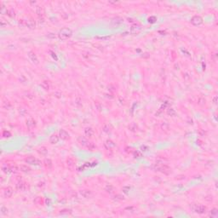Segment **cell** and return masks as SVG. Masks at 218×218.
<instances>
[{
  "mask_svg": "<svg viewBox=\"0 0 218 218\" xmlns=\"http://www.w3.org/2000/svg\"><path fill=\"white\" fill-rule=\"evenodd\" d=\"M198 135H199L200 137H205L206 136V132L205 131V129H199L198 130Z\"/></svg>",
  "mask_w": 218,
  "mask_h": 218,
  "instance_id": "obj_41",
  "label": "cell"
},
{
  "mask_svg": "<svg viewBox=\"0 0 218 218\" xmlns=\"http://www.w3.org/2000/svg\"><path fill=\"white\" fill-rule=\"evenodd\" d=\"M18 112H19V113L21 116H25V115L27 113V110L25 107H20L19 109H18Z\"/></svg>",
  "mask_w": 218,
  "mask_h": 218,
  "instance_id": "obj_38",
  "label": "cell"
},
{
  "mask_svg": "<svg viewBox=\"0 0 218 218\" xmlns=\"http://www.w3.org/2000/svg\"><path fill=\"white\" fill-rule=\"evenodd\" d=\"M26 27L30 29H33V28L36 27V21L32 19H29L27 21V24H26Z\"/></svg>",
  "mask_w": 218,
  "mask_h": 218,
  "instance_id": "obj_17",
  "label": "cell"
},
{
  "mask_svg": "<svg viewBox=\"0 0 218 218\" xmlns=\"http://www.w3.org/2000/svg\"><path fill=\"white\" fill-rule=\"evenodd\" d=\"M104 146H105V147H106L107 149L109 150V149L114 148L115 147H116V143L112 140H107L106 142H105V143H104Z\"/></svg>",
  "mask_w": 218,
  "mask_h": 218,
  "instance_id": "obj_14",
  "label": "cell"
},
{
  "mask_svg": "<svg viewBox=\"0 0 218 218\" xmlns=\"http://www.w3.org/2000/svg\"><path fill=\"white\" fill-rule=\"evenodd\" d=\"M25 162L27 164H28V165H36V166H38V165H41V161L39 160V159H36V158H34V157L32 156H29L27 157V158H26L25 159Z\"/></svg>",
  "mask_w": 218,
  "mask_h": 218,
  "instance_id": "obj_4",
  "label": "cell"
},
{
  "mask_svg": "<svg viewBox=\"0 0 218 218\" xmlns=\"http://www.w3.org/2000/svg\"><path fill=\"white\" fill-rule=\"evenodd\" d=\"M95 107L97 108L98 110H101V108H102V106H101V104H100V102H95Z\"/></svg>",
  "mask_w": 218,
  "mask_h": 218,
  "instance_id": "obj_53",
  "label": "cell"
},
{
  "mask_svg": "<svg viewBox=\"0 0 218 218\" xmlns=\"http://www.w3.org/2000/svg\"><path fill=\"white\" fill-rule=\"evenodd\" d=\"M202 23H203V18L201 16H199V15H194L191 19V24L195 26V27L200 26Z\"/></svg>",
  "mask_w": 218,
  "mask_h": 218,
  "instance_id": "obj_6",
  "label": "cell"
},
{
  "mask_svg": "<svg viewBox=\"0 0 218 218\" xmlns=\"http://www.w3.org/2000/svg\"><path fill=\"white\" fill-rule=\"evenodd\" d=\"M122 190H123V192H124L125 193L128 194V193H129V191L130 190V187H129V186H125V187H124Z\"/></svg>",
  "mask_w": 218,
  "mask_h": 218,
  "instance_id": "obj_46",
  "label": "cell"
},
{
  "mask_svg": "<svg viewBox=\"0 0 218 218\" xmlns=\"http://www.w3.org/2000/svg\"><path fill=\"white\" fill-rule=\"evenodd\" d=\"M72 35V31L68 27H64L61 29L58 32V38L62 40H66L67 38H71Z\"/></svg>",
  "mask_w": 218,
  "mask_h": 218,
  "instance_id": "obj_2",
  "label": "cell"
},
{
  "mask_svg": "<svg viewBox=\"0 0 218 218\" xmlns=\"http://www.w3.org/2000/svg\"><path fill=\"white\" fill-rule=\"evenodd\" d=\"M7 213H8V209H7L5 206L3 205L2 207H1V214L2 215H7Z\"/></svg>",
  "mask_w": 218,
  "mask_h": 218,
  "instance_id": "obj_44",
  "label": "cell"
},
{
  "mask_svg": "<svg viewBox=\"0 0 218 218\" xmlns=\"http://www.w3.org/2000/svg\"><path fill=\"white\" fill-rule=\"evenodd\" d=\"M167 113L169 115H170V116H174V115H176V112H175V110H174L173 108H169L167 110Z\"/></svg>",
  "mask_w": 218,
  "mask_h": 218,
  "instance_id": "obj_45",
  "label": "cell"
},
{
  "mask_svg": "<svg viewBox=\"0 0 218 218\" xmlns=\"http://www.w3.org/2000/svg\"><path fill=\"white\" fill-rule=\"evenodd\" d=\"M19 169L21 171L24 172V173H30L31 172V168L29 167V166H27V165H21L19 166Z\"/></svg>",
  "mask_w": 218,
  "mask_h": 218,
  "instance_id": "obj_19",
  "label": "cell"
},
{
  "mask_svg": "<svg viewBox=\"0 0 218 218\" xmlns=\"http://www.w3.org/2000/svg\"><path fill=\"white\" fill-rule=\"evenodd\" d=\"M86 148L88 149V150H89V151H94V150H95L96 146H95V144L94 143V142H89V143H88V145H87Z\"/></svg>",
  "mask_w": 218,
  "mask_h": 218,
  "instance_id": "obj_30",
  "label": "cell"
},
{
  "mask_svg": "<svg viewBox=\"0 0 218 218\" xmlns=\"http://www.w3.org/2000/svg\"><path fill=\"white\" fill-rule=\"evenodd\" d=\"M15 187L18 191H21V192H25L29 188V186H28V183H27L26 182L23 181H19L17 182L16 185H15Z\"/></svg>",
  "mask_w": 218,
  "mask_h": 218,
  "instance_id": "obj_5",
  "label": "cell"
},
{
  "mask_svg": "<svg viewBox=\"0 0 218 218\" xmlns=\"http://www.w3.org/2000/svg\"><path fill=\"white\" fill-rule=\"evenodd\" d=\"M18 23H19V26H21V27H26L27 21H25V20H20Z\"/></svg>",
  "mask_w": 218,
  "mask_h": 218,
  "instance_id": "obj_50",
  "label": "cell"
},
{
  "mask_svg": "<svg viewBox=\"0 0 218 218\" xmlns=\"http://www.w3.org/2000/svg\"><path fill=\"white\" fill-rule=\"evenodd\" d=\"M111 22H112L113 25H119V24L123 23L124 22V19L123 18H121V17H115V18H113V19H112V21H111Z\"/></svg>",
  "mask_w": 218,
  "mask_h": 218,
  "instance_id": "obj_22",
  "label": "cell"
},
{
  "mask_svg": "<svg viewBox=\"0 0 218 218\" xmlns=\"http://www.w3.org/2000/svg\"><path fill=\"white\" fill-rule=\"evenodd\" d=\"M59 136L61 139H62V140H64V141H67L70 138V135H69L68 132L66 131L65 129H60Z\"/></svg>",
  "mask_w": 218,
  "mask_h": 218,
  "instance_id": "obj_10",
  "label": "cell"
},
{
  "mask_svg": "<svg viewBox=\"0 0 218 218\" xmlns=\"http://www.w3.org/2000/svg\"><path fill=\"white\" fill-rule=\"evenodd\" d=\"M38 152L39 154L44 156V155H46L47 153H48V149H47L45 147H40L38 149Z\"/></svg>",
  "mask_w": 218,
  "mask_h": 218,
  "instance_id": "obj_27",
  "label": "cell"
},
{
  "mask_svg": "<svg viewBox=\"0 0 218 218\" xmlns=\"http://www.w3.org/2000/svg\"><path fill=\"white\" fill-rule=\"evenodd\" d=\"M78 142L80 146L84 147H86L88 143H89V141H88V139H87L86 137H85V136H79V137L78 138Z\"/></svg>",
  "mask_w": 218,
  "mask_h": 218,
  "instance_id": "obj_12",
  "label": "cell"
},
{
  "mask_svg": "<svg viewBox=\"0 0 218 218\" xmlns=\"http://www.w3.org/2000/svg\"><path fill=\"white\" fill-rule=\"evenodd\" d=\"M43 164H44V165L45 168H47V169H51L52 166H53V163H52L50 159H44V161H43Z\"/></svg>",
  "mask_w": 218,
  "mask_h": 218,
  "instance_id": "obj_18",
  "label": "cell"
},
{
  "mask_svg": "<svg viewBox=\"0 0 218 218\" xmlns=\"http://www.w3.org/2000/svg\"><path fill=\"white\" fill-rule=\"evenodd\" d=\"M206 103V100L205 97H203V96H199V99H198V104H199V106H205Z\"/></svg>",
  "mask_w": 218,
  "mask_h": 218,
  "instance_id": "obj_34",
  "label": "cell"
},
{
  "mask_svg": "<svg viewBox=\"0 0 218 218\" xmlns=\"http://www.w3.org/2000/svg\"><path fill=\"white\" fill-rule=\"evenodd\" d=\"M10 168H11V171L14 172V173H16V172L18 171V169H20L16 165H11Z\"/></svg>",
  "mask_w": 218,
  "mask_h": 218,
  "instance_id": "obj_47",
  "label": "cell"
},
{
  "mask_svg": "<svg viewBox=\"0 0 218 218\" xmlns=\"http://www.w3.org/2000/svg\"><path fill=\"white\" fill-rule=\"evenodd\" d=\"M152 169H154L155 171H159L161 173L165 174V175H169L171 173V169L168 166V165H161V164H155L153 166H152Z\"/></svg>",
  "mask_w": 218,
  "mask_h": 218,
  "instance_id": "obj_1",
  "label": "cell"
},
{
  "mask_svg": "<svg viewBox=\"0 0 218 218\" xmlns=\"http://www.w3.org/2000/svg\"><path fill=\"white\" fill-rule=\"evenodd\" d=\"M129 129L130 130L131 132H136L138 129V126L135 123H131L130 125H129Z\"/></svg>",
  "mask_w": 218,
  "mask_h": 218,
  "instance_id": "obj_29",
  "label": "cell"
},
{
  "mask_svg": "<svg viewBox=\"0 0 218 218\" xmlns=\"http://www.w3.org/2000/svg\"><path fill=\"white\" fill-rule=\"evenodd\" d=\"M67 165L68 168L72 169L75 166V161H74V159H72V158H68L67 159Z\"/></svg>",
  "mask_w": 218,
  "mask_h": 218,
  "instance_id": "obj_25",
  "label": "cell"
},
{
  "mask_svg": "<svg viewBox=\"0 0 218 218\" xmlns=\"http://www.w3.org/2000/svg\"><path fill=\"white\" fill-rule=\"evenodd\" d=\"M2 136L5 138H9V137H10L11 136V133L9 131V130H4L3 133H2Z\"/></svg>",
  "mask_w": 218,
  "mask_h": 218,
  "instance_id": "obj_42",
  "label": "cell"
},
{
  "mask_svg": "<svg viewBox=\"0 0 218 218\" xmlns=\"http://www.w3.org/2000/svg\"><path fill=\"white\" fill-rule=\"evenodd\" d=\"M54 95H55V97H57V98L62 97V92H61V91H55Z\"/></svg>",
  "mask_w": 218,
  "mask_h": 218,
  "instance_id": "obj_52",
  "label": "cell"
},
{
  "mask_svg": "<svg viewBox=\"0 0 218 218\" xmlns=\"http://www.w3.org/2000/svg\"><path fill=\"white\" fill-rule=\"evenodd\" d=\"M60 214L61 215H70V214H72V210H70V209H63V210H60Z\"/></svg>",
  "mask_w": 218,
  "mask_h": 218,
  "instance_id": "obj_36",
  "label": "cell"
},
{
  "mask_svg": "<svg viewBox=\"0 0 218 218\" xmlns=\"http://www.w3.org/2000/svg\"><path fill=\"white\" fill-rule=\"evenodd\" d=\"M13 193H14V190H13L12 187H7L4 190V196L7 199H9L13 195Z\"/></svg>",
  "mask_w": 218,
  "mask_h": 218,
  "instance_id": "obj_11",
  "label": "cell"
},
{
  "mask_svg": "<svg viewBox=\"0 0 218 218\" xmlns=\"http://www.w3.org/2000/svg\"><path fill=\"white\" fill-rule=\"evenodd\" d=\"M190 209L193 212L198 213V214H205L207 210V208L200 204H192L190 205Z\"/></svg>",
  "mask_w": 218,
  "mask_h": 218,
  "instance_id": "obj_3",
  "label": "cell"
},
{
  "mask_svg": "<svg viewBox=\"0 0 218 218\" xmlns=\"http://www.w3.org/2000/svg\"><path fill=\"white\" fill-rule=\"evenodd\" d=\"M6 26H7V22H5L4 20H3V19L0 20V27H5Z\"/></svg>",
  "mask_w": 218,
  "mask_h": 218,
  "instance_id": "obj_51",
  "label": "cell"
},
{
  "mask_svg": "<svg viewBox=\"0 0 218 218\" xmlns=\"http://www.w3.org/2000/svg\"><path fill=\"white\" fill-rule=\"evenodd\" d=\"M7 15H8L9 17H11V18H14V17L15 16V12L13 9H8V13H7Z\"/></svg>",
  "mask_w": 218,
  "mask_h": 218,
  "instance_id": "obj_39",
  "label": "cell"
},
{
  "mask_svg": "<svg viewBox=\"0 0 218 218\" xmlns=\"http://www.w3.org/2000/svg\"><path fill=\"white\" fill-rule=\"evenodd\" d=\"M124 199H125V198H124L123 195H121V194H116L113 196V200H115L116 202L123 201Z\"/></svg>",
  "mask_w": 218,
  "mask_h": 218,
  "instance_id": "obj_33",
  "label": "cell"
},
{
  "mask_svg": "<svg viewBox=\"0 0 218 218\" xmlns=\"http://www.w3.org/2000/svg\"><path fill=\"white\" fill-rule=\"evenodd\" d=\"M26 125L28 129H32L36 126V121L34 120V119H32V117H30L26 121Z\"/></svg>",
  "mask_w": 218,
  "mask_h": 218,
  "instance_id": "obj_9",
  "label": "cell"
},
{
  "mask_svg": "<svg viewBox=\"0 0 218 218\" xmlns=\"http://www.w3.org/2000/svg\"><path fill=\"white\" fill-rule=\"evenodd\" d=\"M161 129H163L164 131H168L169 129V125L168 123H166V122H163V123L161 124Z\"/></svg>",
  "mask_w": 218,
  "mask_h": 218,
  "instance_id": "obj_35",
  "label": "cell"
},
{
  "mask_svg": "<svg viewBox=\"0 0 218 218\" xmlns=\"http://www.w3.org/2000/svg\"><path fill=\"white\" fill-rule=\"evenodd\" d=\"M27 56H28V58H29V60L32 62V63H33V64H38V57H37V55H36V54L34 53L33 51H29L27 53Z\"/></svg>",
  "mask_w": 218,
  "mask_h": 218,
  "instance_id": "obj_7",
  "label": "cell"
},
{
  "mask_svg": "<svg viewBox=\"0 0 218 218\" xmlns=\"http://www.w3.org/2000/svg\"><path fill=\"white\" fill-rule=\"evenodd\" d=\"M107 89L109 92H114V91H116V87L114 86L113 85H109L107 86Z\"/></svg>",
  "mask_w": 218,
  "mask_h": 218,
  "instance_id": "obj_43",
  "label": "cell"
},
{
  "mask_svg": "<svg viewBox=\"0 0 218 218\" xmlns=\"http://www.w3.org/2000/svg\"><path fill=\"white\" fill-rule=\"evenodd\" d=\"M112 127L110 124H105V125L102 126V130H103L105 133H110L112 131Z\"/></svg>",
  "mask_w": 218,
  "mask_h": 218,
  "instance_id": "obj_23",
  "label": "cell"
},
{
  "mask_svg": "<svg viewBox=\"0 0 218 218\" xmlns=\"http://www.w3.org/2000/svg\"><path fill=\"white\" fill-rule=\"evenodd\" d=\"M209 216H210V217H214V218L217 217L218 216V210L216 209V208H213V209L210 211Z\"/></svg>",
  "mask_w": 218,
  "mask_h": 218,
  "instance_id": "obj_28",
  "label": "cell"
},
{
  "mask_svg": "<svg viewBox=\"0 0 218 218\" xmlns=\"http://www.w3.org/2000/svg\"><path fill=\"white\" fill-rule=\"evenodd\" d=\"M36 13L38 17H44V8L42 6H37Z\"/></svg>",
  "mask_w": 218,
  "mask_h": 218,
  "instance_id": "obj_21",
  "label": "cell"
},
{
  "mask_svg": "<svg viewBox=\"0 0 218 218\" xmlns=\"http://www.w3.org/2000/svg\"><path fill=\"white\" fill-rule=\"evenodd\" d=\"M0 13L2 14V15H7V13H8V9H7V8L5 6H4V4H1V8H0Z\"/></svg>",
  "mask_w": 218,
  "mask_h": 218,
  "instance_id": "obj_37",
  "label": "cell"
},
{
  "mask_svg": "<svg viewBox=\"0 0 218 218\" xmlns=\"http://www.w3.org/2000/svg\"><path fill=\"white\" fill-rule=\"evenodd\" d=\"M216 101H217V96H215V97L213 98V103H214V104L217 103V102H216Z\"/></svg>",
  "mask_w": 218,
  "mask_h": 218,
  "instance_id": "obj_57",
  "label": "cell"
},
{
  "mask_svg": "<svg viewBox=\"0 0 218 218\" xmlns=\"http://www.w3.org/2000/svg\"><path fill=\"white\" fill-rule=\"evenodd\" d=\"M2 170L4 173L5 174H9L11 173V168L10 166H9V165H3L2 166Z\"/></svg>",
  "mask_w": 218,
  "mask_h": 218,
  "instance_id": "obj_31",
  "label": "cell"
},
{
  "mask_svg": "<svg viewBox=\"0 0 218 218\" xmlns=\"http://www.w3.org/2000/svg\"><path fill=\"white\" fill-rule=\"evenodd\" d=\"M19 80H20V82L22 83V84H25V83L27 82V79L26 78L25 76H23V75H21V76L19 78Z\"/></svg>",
  "mask_w": 218,
  "mask_h": 218,
  "instance_id": "obj_48",
  "label": "cell"
},
{
  "mask_svg": "<svg viewBox=\"0 0 218 218\" xmlns=\"http://www.w3.org/2000/svg\"><path fill=\"white\" fill-rule=\"evenodd\" d=\"M75 105H76L77 107L82 106V99H81L79 96H78V97L75 99Z\"/></svg>",
  "mask_w": 218,
  "mask_h": 218,
  "instance_id": "obj_40",
  "label": "cell"
},
{
  "mask_svg": "<svg viewBox=\"0 0 218 218\" xmlns=\"http://www.w3.org/2000/svg\"><path fill=\"white\" fill-rule=\"evenodd\" d=\"M156 21H157V18L155 16H150L148 18V21H149L150 23H154Z\"/></svg>",
  "mask_w": 218,
  "mask_h": 218,
  "instance_id": "obj_49",
  "label": "cell"
},
{
  "mask_svg": "<svg viewBox=\"0 0 218 218\" xmlns=\"http://www.w3.org/2000/svg\"><path fill=\"white\" fill-rule=\"evenodd\" d=\"M104 190L106 191V193H112L113 192H114V187L112 186V185L111 184H107L105 187H104Z\"/></svg>",
  "mask_w": 218,
  "mask_h": 218,
  "instance_id": "obj_26",
  "label": "cell"
},
{
  "mask_svg": "<svg viewBox=\"0 0 218 218\" xmlns=\"http://www.w3.org/2000/svg\"><path fill=\"white\" fill-rule=\"evenodd\" d=\"M26 97L29 98V99H32V98H33V95L31 94V93H27V95H26Z\"/></svg>",
  "mask_w": 218,
  "mask_h": 218,
  "instance_id": "obj_55",
  "label": "cell"
},
{
  "mask_svg": "<svg viewBox=\"0 0 218 218\" xmlns=\"http://www.w3.org/2000/svg\"><path fill=\"white\" fill-rule=\"evenodd\" d=\"M134 155L136 156V158H141V157L142 156V153H141L140 152H138V151H136V152H134Z\"/></svg>",
  "mask_w": 218,
  "mask_h": 218,
  "instance_id": "obj_54",
  "label": "cell"
},
{
  "mask_svg": "<svg viewBox=\"0 0 218 218\" xmlns=\"http://www.w3.org/2000/svg\"><path fill=\"white\" fill-rule=\"evenodd\" d=\"M59 140H60V136H59V135H56V134H54V135H52V136L49 137V142L53 145L58 143Z\"/></svg>",
  "mask_w": 218,
  "mask_h": 218,
  "instance_id": "obj_16",
  "label": "cell"
},
{
  "mask_svg": "<svg viewBox=\"0 0 218 218\" xmlns=\"http://www.w3.org/2000/svg\"><path fill=\"white\" fill-rule=\"evenodd\" d=\"M3 107H4V109H6V110H9V109L12 108V104H11V102H9V101L5 100V101H4V102H3Z\"/></svg>",
  "mask_w": 218,
  "mask_h": 218,
  "instance_id": "obj_24",
  "label": "cell"
},
{
  "mask_svg": "<svg viewBox=\"0 0 218 218\" xmlns=\"http://www.w3.org/2000/svg\"><path fill=\"white\" fill-rule=\"evenodd\" d=\"M141 30H142V27L139 24H134L130 27V32L132 34H137L141 32Z\"/></svg>",
  "mask_w": 218,
  "mask_h": 218,
  "instance_id": "obj_13",
  "label": "cell"
},
{
  "mask_svg": "<svg viewBox=\"0 0 218 218\" xmlns=\"http://www.w3.org/2000/svg\"><path fill=\"white\" fill-rule=\"evenodd\" d=\"M41 87H42L43 89H44V90H49V84L48 81L44 80L43 81L42 83H41Z\"/></svg>",
  "mask_w": 218,
  "mask_h": 218,
  "instance_id": "obj_32",
  "label": "cell"
},
{
  "mask_svg": "<svg viewBox=\"0 0 218 218\" xmlns=\"http://www.w3.org/2000/svg\"><path fill=\"white\" fill-rule=\"evenodd\" d=\"M79 193L82 197L85 198V199H89L92 197V192L89 189H81L79 191Z\"/></svg>",
  "mask_w": 218,
  "mask_h": 218,
  "instance_id": "obj_8",
  "label": "cell"
},
{
  "mask_svg": "<svg viewBox=\"0 0 218 218\" xmlns=\"http://www.w3.org/2000/svg\"><path fill=\"white\" fill-rule=\"evenodd\" d=\"M183 78H184L185 79H186V80H188L189 78H190V77L188 76V74H187V73H185V74H184V76H183Z\"/></svg>",
  "mask_w": 218,
  "mask_h": 218,
  "instance_id": "obj_56",
  "label": "cell"
},
{
  "mask_svg": "<svg viewBox=\"0 0 218 218\" xmlns=\"http://www.w3.org/2000/svg\"><path fill=\"white\" fill-rule=\"evenodd\" d=\"M34 204L38 206H40V205H43L44 204V199H43L42 197H40V196H38V197H36L35 199H34L33 200Z\"/></svg>",
  "mask_w": 218,
  "mask_h": 218,
  "instance_id": "obj_20",
  "label": "cell"
},
{
  "mask_svg": "<svg viewBox=\"0 0 218 218\" xmlns=\"http://www.w3.org/2000/svg\"><path fill=\"white\" fill-rule=\"evenodd\" d=\"M85 135L86 137L88 138H91L92 136L95 135V131H94V129H92V128L89 127V128H86V129H85Z\"/></svg>",
  "mask_w": 218,
  "mask_h": 218,
  "instance_id": "obj_15",
  "label": "cell"
}]
</instances>
